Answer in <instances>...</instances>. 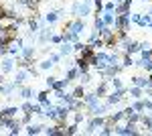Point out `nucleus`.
<instances>
[{"instance_id":"obj_1","label":"nucleus","mask_w":152,"mask_h":136,"mask_svg":"<svg viewBox=\"0 0 152 136\" xmlns=\"http://www.w3.org/2000/svg\"><path fill=\"white\" fill-rule=\"evenodd\" d=\"M107 65H110V53H105V51H95L91 67H95L97 71H102V69H105Z\"/></svg>"},{"instance_id":"obj_2","label":"nucleus","mask_w":152,"mask_h":136,"mask_svg":"<svg viewBox=\"0 0 152 136\" xmlns=\"http://www.w3.org/2000/svg\"><path fill=\"white\" fill-rule=\"evenodd\" d=\"M71 14H75V16H87V14H91V6L89 4H85V2H79V0H73V6H71Z\"/></svg>"},{"instance_id":"obj_3","label":"nucleus","mask_w":152,"mask_h":136,"mask_svg":"<svg viewBox=\"0 0 152 136\" xmlns=\"http://www.w3.org/2000/svg\"><path fill=\"white\" fill-rule=\"evenodd\" d=\"M116 31H128L130 29V12L128 14H116V21L112 24Z\"/></svg>"},{"instance_id":"obj_4","label":"nucleus","mask_w":152,"mask_h":136,"mask_svg":"<svg viewBox=\"0 0 152 136\" xmlns=\"http://www.w3.org/2000/svg\"><path fill=\"white\" fill-rule=\"evenodd\" d=\"M105 124V118L104 116H91V120L87 122V128H85V132L87 134H94L97 128H102V126Z\"/></svg>"},{"instance_id":"obj_5","label":"nucleus","mask_w":152,"mask_h":136,"mask_svg":"<svg viewBox=\"0 0 152 136\" xmlns=\"http://www.w3.org/2000/svg\"><path fill=\"white\" fill-rule=\"evenodd\" d=\"M128 93V90L126 87H118V90H114L110 96H107V104L110 106H116V104H120L122 100H124V96Z\"/></svg>"},{"instance_id":"obj_6","label":"nucleus","mask_w":152,"mask_h":136,"mask_svg":"<svg viewBox=\"0 0 152 136\" xmlns=\"http://www.w3.org/2000/svg\"><path fill=\"white\" fill-rule=\"evenodd\" d=\"M65 29H67V31H71V33H75V35H79V33H83V31H85V23H83V18L75 16L71 23L65 24Z\"/></svg>"},{"instance_id":"obj_7","label":"nucleus","mask_w":152,"mask_h":136,"mask_svg":"<svg viewBox=\"0 0 152 136\" xmlns=\"http://www.w3.org/2000/svg\"><path fill=\"white\" fill-rule=\"evenodd\" d=\"M89 110V116H104L107 110H110V104H95V106H91V108H87Z\"/></svg>"},{"instance_id":"obj_8","label":"nucleus","mask_w":152,"mask_h":136,"mask_svg":"<svg viewBox=\"0 0 152 136\" xmlns=\"http://www.w3.org/2000/svg\"><path fill=\"white\" fill-rule=\"evenodd\" d=\"M12 69H14V57H4V59H0V71L6 75V73H10Z\"/></svg>"},{"instance_id":"obj_9","label":"nucleus","mask_w":152,"mask_h":136,"mask_svg":"<svg viewBox=\"0 0 152 136\" xmlns=\"http://www.w3.org/2000/svg\"><path fill=\"white\" fill-rule=\"evenodd\" d=\"M99 39L104 41V45L107 43V41H114V39H116V33H114V29H112V26H104V29L99 31Z\"/></svg>"},{"instance_id":"obj_10","label":"nucleus","mask_w":152,"mask_h":136,"mask_svg":"<svg viewBox=\"0 0 152 136\" xmlns=\"http://www.w3.org/2000/svg\"><path fill=\"white\" fill-rule=\"evenodd\" d=\"M130 8H132V0H122V2H118L116 4V14H128Z\"/></svg>"},{"instance_id":"obj_11","label":"nucleus","mask_w":152,"mask_h":136,"mask_svg":"<svg viewBox=\"0 0 152 136\" xmlns=\"http://www.w3.org/2000/svg\"><path fill=\"white\" fill-rule=\"evenodd\" d=\"M16 90V85H14V81L10 83H0V96H6V98H12V93Z\"/></svg>"},{"instance_id":"obj_12","label":"nucleus","mask_w":152,"mask_h":136,"mask_svg":"<svg viewBox=\"0 0 152 136\" xmlns=\"http://www.w3.org/2000/svg\"><path fill=\"white\" fill-rule=\"evenodd\" d=\"M69 106L71 112H77V110H83V108H87L85 106V102H83V98H71V102L67 104Z\"/></svg>"},{"instance_id":"obj_13","label":"nucleus","mask_w":152,"mask_h":136,"mask_svg":"<svg viewBox=\"0 0 152 136\" xmlns=\"http://www.w3.org/2000/svg\"><path fill=\"white\" fill-rule=\"evenodd\" d=\"M18 96H20L23 100H31V98H37V91L31 90V87H26V85H18Z\"/></svg>"},{"instance_id":"obj_14","label":"nucleus","mask_w":152,"mask_h":136,"mask_svg":"<svg viewBox=\"0 0 152 136\" xmlns=\"http://www.w3.org/2000/svg\"><path fill=\"white\" fill-rule=\"evenodd\" d=\"M18 112H20L18 106H8V108H2L0 110V116H4V118H16Z\"/></svg>"},{"instance_id":"obj_15","label":"nucleus","mask_w":152,"mask_h":136,"mask_svg":"<svg viewBox=\"0 0 152 136\" xmlns=\"http://www.w3.org/2000/svg\"><path fill=\"white\" fill-rule=\"evenodd\" d=\"M35 55H37V51H35V47H33V45L23 47V49H20V59H28V61H33Z\"/></svg>"},{"instance_id":"obj_16","label":"nucleus","mask_w":152,"mask_h":136,"mask_svg":"<svg viewBox=\"0 0 152 136\" xmlns=\"http://www.w3.org/2000/svg\"><path fill=\"white\" fill-rule=\"evenodd\" d=\"M83 102H85V106L87 108H91V106H95V104H99V98L95 96V91H91V93H83Z\"/></svg>"},{"instance_id":"obj_17","label":"nucleus","mask_w":152,"mask_h":136,"mask_svg":"<svg viewBox=\"0 0 152 136\" xmlns=\"http://www.w3.org/2000/svg\"><path fill=\"white\" fill-rule=\"evenodd\" d=\"M24 132L28 136H37V134H43V124H26Z\"/></svg>"},{"instance_id":"obj_18","label":"nucleus","mask_w":152,"mask_h":136,"mask_svg":"<svg viewBox=\"0 0 152 136\" xmlns=\"http://www.w3.org/2000/svg\"><path fill=\"white\" fill-rule=\"evenodd\" d=\"M28 77H31V73H28L26 69H20V71L16 73V77H14V85H16V87H18V85H23Z\"/></svg>"},{"instance_id":"obj_19","label":"nucleus","mask_w":152,"mask_h":136,"mask_svg":"<svg viewBox=\"0 0 152 136\" xmlns=\"http://www.w3.org/2000/svg\"><path fill=\"white\" fill-rule=\"evenodd\" d=\"M37 102L41 104L43 108L51 106V100H49V90H45V91H39V93H37Z\"/></svg>"},{"instance_id":"obj_20","label":"nucleus","mask_w":152,"mask_h":136,"mask_svg":"<svg viewBox=\"0 0 152 136\" xmlns=\"http://www.w3.org/2000/svg\"><path fill=\"white\" fill-rule=\"evenodd\" d=\"M107 83H110V79H102V83L95 87V96H97V98H104V96H107Z\"/></svg>"},{"instance_id":"obj_21","label":"nucleus","mask_w":152,"mask_h":136,"mask_svg":"<svg viewBox=\"0 0 152 136\" xmlns=\"http://www.w3.org/2000/svg\"><path fill=\"white\" fill-rule=\"evenodd\" d=\"M73 53V43H61L59 45V55L61 57H67Z\"/></svg>"},{"instance_id":"obj_22","label":"nucleus","mask_w":152,"mask_h":136,"mask_svg":"<svg viewBox=\"0 0 152 136\" xmlns=\"http://www.w3.org/2000/svg\"><path fill=\"white\" fill-rule=\"evenodd\" d=\"M140 51H142V47H140L138 41H130L128 47L124 49V53H130V55H132V53H140Z\"/></svg>"},{"instance_id":"obj_23","label":"nucleus","mask_w":152,"mask_h":136,"mask_svg":"<svg viewBox=\"0 0 152 136\" xmlns=\"http://www.w3.org/2000/svg\"><path fill=\"white\" fill-rule=\"evenodd\" d=\"M128 93L134 98V100H140L142 96H144V87H138V85H132V87H128Z\"/></svg>"},{"instance_id":"obj_24","label":"nucleus","mask_w":152,"mask_h":136,"mask_svg":"<svg viewBox=\"0 0 152 136\" xmlns=\"http://www.w3.org/2000/svg\"><path fill=\"white\" fill-rule=\"evenodd\" d=\"M102 21H104V24L105 26H112V24H114V21H116V12H114V14H112V12H102Z\"/></svg>"},{"instance_id":"obj_25","label":"nucleus","mask_w":152,"mask_h":136,"mask_svg":"<svg viewBox=\"0 0 152 136\" xmlns=\"http://www.w3.org/2000/svg\"><path fill=\"white\" fill-rule=\"evenodd\" d=\"M73 65L79 69V71H87V69H89V63H87L83 57H79V55H77V59H75V61H73Z\"/></svg>"},{"instance_id":"obj_26","label":"nucleus","mask_w":152,"mask_h":136,"mask_svg":"<svg viewBox=\"0 0 152 136\" xmlns=\"http://www.w3.org/2000/svg\"><path fill=\"white\" fill-rule=\"evenodd\" d=\"M132 83H134V85H138V87H148V85H150V79L140 77V75H134V77H132Z\"/></svg>"},{"instance_id":"obj_27","label":"nucleus","mask_w":152,"mask_h":136,"mask_svg":"<svg viewBox=\"0 0 152 136\" xmlns=\"http://www.w3.org/2000/svg\"><path fill=\"white\" fill-rule=\"evenodd\" d=\"M126 120H128V122H134V124H138V122L142 120V112H136V110H132V112L126 116Z\"/></svg>"},{"instance_id":"obj_28","label":"nucleus","mask_w":152,"mask_h":136,"mask_svg":"<svg viewBox=\"0 0 152 136\" xmlns=\"http://www.w3.org/2000/svg\"><path fill=\"white\" fill-rule=\"evenodd\" d=\"M122 67H132L134 65V59H132V55L130 53H122V63H120Z\"/></svg>"},{"instance_id":"obj_29","label":"nucleus","mask_w":152,"mask_h":136,"mask_svg":"<svg viewBox=\"0 0 152 136\" xmlns=\"http://www.w3.org/2000/svg\"><path fill=\"white\" fill-rule=\"evenodd\" d=\"M140 124L146 128V132H150V134H152V116H142Z\"/></svg>"},{"instance_id":"obj_30","label":"nucleus","mask_w":152,"mask_h":136,"mask_svg":"<svg viewBox=\"0 0 152 136\" xmlns=\"http://www.w3.org/2000/svg\"><path fill=\"white\" fill-rule=\"evenodd\" d=\"M77 79L81 81V85H87L89 81H91V73L89 71H79V77Z\"/></svg>"},{"instance_id":"obj_31","label":"nucleus","mask_w":152,"mask_h":136,"mask_svg":"<svg viewBox=\"0 0 152 136\" xmlns=\"http://www.w3.org/2000/svg\"><path fill=\"white\" fill-rule=\"evenodd\" d=\"M57 21H59V14L55 10H51V12L45 14V23H47V24H53V23H57Z\"/></svg>"},{"instance_id":"obj_32","label":"nucleus","mask_w":152,"mask_h":136,"mask_svg":"<svg viewBox=\"0 0 152 136\" xmlns=\"http://www.w3.org/2000/svg\"><path fill=\"white\" fill-rule=\"evenodd\" d=\"M65 77H67L69 81L77 79V77H79V69H77V67H69V69H67V75H65Z\"/></svg>"},{"instance_id":"obj_33","label":"nucleus","mask_w":152,"mask_h":136,"mask_svg":"<svg viewBox=\"0 0 152 136\" xmlns=\"http://www.w3.org/2000/svg\"><path fill=\"white\" fill-rule=\"evenodd\" d=\"M150 14H144V12H142L140 14V21H138V26H142V29H146V26H148V24H150Z\"/></svg>"},{"instance_id":"obj_34","label":"nucleus","mask_w":152,"mask_h":136,"mask_svg":"<svg viewBox=\"0 0 152 136\" xmlns=\"http://www.w3.org/2000/svg\"><path fill=\"white\" fill-rule=\"evenodd\" d=\"M53 65H55V63H53V61L47 57V59H43V61L39 63V69H41V71H47V69H51Z\"/></svg>"},{"instance_id":"obj_35","label":"nucleus","mask_w":152,"mask_h":136,"mask_svg":"<svg viewBox=\"0 0 152 136\" xmlns=\"http://www.w3.org/2000/svg\"><path fill=\"white\" fill-rule=\"evenodd\" d=\"M83 93H85V87H83L81 83H79V85H75L73 91H71V96H73V98H83Z\"/></svg>"},{"instance_id":"obj_36","label":"nucleus","mask_w":152,"mask_h":136,"mask_svg":"<svg viewBox=\"0 0 152 136\" xmlns=\"http://www.w3.org/2000/svg\"><path fill=\"white\" fill-rule=\"evenodd\" d=\"M69 83H71V81L67 79V77H65V79H57V81H55V87H53V90H65ZM53 90H51V91H53Z\"/></svg>"},{"instance_id":"obj_37","label":"nucleus","mask_w":152,"mask_h":136,"mask_svg":"<svg viewBox=\"0 0 152 136\" xmlns=\"http://www.w3.org/2000/svg\"><path fill=\"white\" fill-rule=\"evenodd\" d=\"M77 128H79V126H77V124H73V122H71V124H67V126H65V134H67V136H73V134H77V132H79Z\"/></svg>"},{"instance_id":"obj_38","label":"nucleus","mask_w":152,"mask_h":136,"mask_svg":"<svg viewBox=\"0 0 152 136\" xmlns=\"http://www.w3.org/2000/svg\"><path fill=\"white\" fill-rule=\"evenodd\" d=\"M120 59H122V53L114 49V53H110V63H120Z\"/></svg>"},{"instance_id":"obj_39","label":"nucleus","mask_w":152,"mask_h":136,"mask_svg":"<svg viewBox=\"0 0 152 136\" xmlns=\"http://www.w3.org/2000/svg\"><path fill=\"white\" fill-rule=\"evenodd\" d=\"M71 114H73V124L79 126V124L83 122V114H81V110H77V112H71Z\"/></svg>"},{"instance_id":"obj_40","label":"nucleus","mask_w":152,"mask_h":136,"mask_svg":"<svg viewBox=\"0 0 152 136\" xmlns=\"http://www.w3.org/2000/svg\"><path fill=\"white\" fill-rule=\"evenodd\" d=\"M132 108H134L136 112H144V98H140V100H136V102L132 104Z\"/></svg>"},{"instance_id":"obj_41","label":"nucleus","mask_w":152,"mask_h":136,"mask_svg":"<svg viewBox=\"0 0 152 136\" xmlns=\"http://www.w3.org/2000/svg\"><path fill=\"white\" fill-rule=\"evenodd\" d=\"M10 47H16V49L20 51V49L24 47V39H23V37H16V39H14V41L10 43Z\"/></svg>"},{"instance_id":"obj_42","label":"nucleus","mask_w":152,"mask_h":136,"mask_svg":"<svg viewBox=\"0 0 152 136\" xmlns=\"http://www.w3.org/2000/svg\"><path fill=\"white\" fill-rule=\"evenodd\" d=\"M110 83L114 85V90H118V87H124V83H122V79H120L118 75H114V77H110Z\"/></svg>"},{"instance_id":"obj_43","label":"nucleus","mask_w":152,"mask_h":136,"mask_svg":"<svg viewBox=\"0 0 152 136\" xmlns=\"http://www.w3.org/2000/svg\"><path fill=\"white\" fill-rule=\"evenodd\" d=\"M104 26H105V24H104V21H102V14H99V16H95V21H94V29H95V31H102Z\"/></svg>"},{"instance_id":"obj_44","label":"nucleus","mask_w":152,"mask_h":136,"mask_svg":"<svg viewBox=\"0 0 152 136\" xmlns=\"http://www.w3.org/2000/svg\"><path fill=\"white\" fill-rule=\"evenodd\" d=\"M20 69H28L31 65H33V61H28V59H18V63H16Z\"/></svg>"},{"instance_id":"obj_45","label":"nucleus","mask_w":152,"mask_h":136,"mask_svg":"<svg viewBox=\"0 0 152 136\" xmlns=\"http://www.w3.org/2000/svg\"><path fill=\"white\" fill-rule=\"evenodd\" d=\"M55 81H57V77H53V75H49L47 79H45V83H47V90H49V91L55 87Z\"/></svg>"},{"instance_id":"obj_46","label":"nucleus","mask_w":152,"mask_h":136,"mask_svg":"<svg viewBox=\"0 0 152 136\" xmlns=\"http://www.w3.org/2000/svg\"><path fill=\"white\" fill-rule=\"evenodd\" d=\"M43 110H45V108H43L41 104H33V110H31V112L37 114V116H43Z\"/></svg>"},{"instance_id":"obj_47","label":"nucleus","mask_w":152,"mask_h":136,"mask_svg":"<svg viewBox=\"0 0 152 136\" xmlns=\"http://www.w3.org/2000/svg\"><path fill=\"white\" fill-rule=\"evenodd\" d=\"M102 134H104V136L114 134V126H107V124H104V126H102Z\"/></svg>"},{"instance_id":"obj_48","label":"nucleus","mask_w":152,"mask_h":136,"mask_svg":"<svg viewBox=\"0 0 152 136\" xmlns=\"http://www.w3.org/2000/svg\"><path fill=\"white\" fill-rule=\"evenodd\" d=\"M104 10L105 12H114L116 10V2H104Z\"/></svg>"},{"instance_id":"obj_49","label":"nucleus","mask_w":152,"mask_h":136,"mask_svg":"<svg viewBox=\"0 0 152 136\" xmlns=\"http://www.w3.org/2000/svg\"><path fill=\"white\" fill-rule=\"evenodd\" d=\"M31 116H33V114H31V112H24V116H23V118H20V124H23V126L31 124Z\"/></svg>"},{"instance_id":"obj_50","label":"nucleus","mask_w":152,"mask_h":136,"mask_svg":"<svg viewBox=\"0 0 152 136\" xmlns=\"http://www.w3.org/2000/svg\"><path fill=\"white\" fill-rule=\"evenodd\" d=\"M31 110H33V104L26 100V102H24L23 106H20V112H31ZM31 114H33V112H31Z\"/></svg>"},{"instance_id":"obj_51","label":"nucleus","mask_w":152,"mask_h":136,"mask_svg":"<svg viewBox=\"0 0 152 136\" xmlns=\"http://www.w3.org/2000/svg\"><path fill=\"white\" fill-rule=\"evenodd\" d=\"M91 47H94L95 51H97V49H104V41H102V39H99V37H97V39H95L94 43H91Z\"/></svg>"},{"instance_id":"obj_52","label":"nucleus","mask_w":152,"mask_h":136,"mask_svg":"<svg viewBox=\"0 0 152 136\" xmlns=\"http://www.w3.org/2000/svg\"><path fill=\"white\" fill-rule=\"evenodd\" d=\"M49 59H51V61H53V63L57 65V63H59V61H61V59H63V57L59 55V53H51V55H49Z\"/></svg>"},{"instance_id":"obj_53","label":"nucleus","mask_w":152,"mask_h":136,"mask_svg":"<svg viewBox=\"0 0 152 136\" xmlns=\"http://www.w3.org/2000/svg\"><path fill=\"white\" fill-rule=\"evenodd\" d=\"M51 43H53V45H61V43H63V41H61V35H53V37H51Z\"/></svg>"},{"instance_id":"obj_54","label":"nucleus","mask_w":152,"mask_h":136,"mask_svg":"<svg viewBox=\"0 0 152 136\" xmlns=\"http://www.w3.org/2000/svg\"><path fill=\"white\" fill-rule=\"evenodd\" d=\"M8 55V45H0V57Z\"/></svg>"},{"instance_id":"obj_55","label":"nucleus","mask_w":152,"mask_h":136,"mask_svg":"<svg viewBox=\"0 0 152 136\" xmlns=\"http://www.w3.org/2000/svg\"><path fill=\"white\" fill-rule=\"evenodd\" d=\"M26 71H28V73H31L33 77H37V75H39V69H37V67H33V65H31V67L26 69Z\"/></svg>"},{"instance_id":"obj_56","label":"nucleus","mask_w":152,"mask_h":136,"mask_svg":"<svg viewBox=\"0 0 152 136\" xmlns=\"http://www.w3.org/2000/svg\"><path fill=\"white\" fill-rule=\"evenodd\" d=\"M144 110H150L152 112V100H148V98L144 100Z\"/></svg>"},{"instance_id":"obj_57","label":"nucleus","mask_w":152,"mask_h":136,"mask_svg":"<svg viewBox=\"0 0 152 136\" xmlns=\"http://www.w3.org/2000/svg\"><path fill=\"white\" fill-rule=\"evenodd\" d=\"M26 2L28 0H16V4H20V6H26Z\"/></svg>"},{"instance_id":"obj_58","label":"nucleus","mask_w":152,"mask_h":136,"mask_svg":"<svg viewBox=\"0 0 152 136\" xmlns=\"http://www.w3.org/2000/svg\"><path fill=\"white\" fill-rule=\"evenodd\" d=\"M33 2H37V4H39V6H41V4H43V2H45V0H33Z\"/></svg>"},{"instance_id":"obj_59","label":"nucleus","mask_w":152,"mask_h":136,"mask_svg":"<svg viewBox=\"0 0 152 136\" xmlns=\"http://www.w3.org/2000/svg\"><path fill=\"white\" fill-rule=\"evenodd\" d=\"M81 2H85V4H91V2H94V0H81Z\"/></svg>"},{"instance_id":"obj_60","label":"nucleus","mask_w":152,"mask_h":136,"mask_svg":"<svg viewBox=\"0 0 152 136\" xmlns=\"http://www.w3.org/2000/svg\"><path fill=\"white\" fill-rule=\"evenodd\" d=\"M146 29H152V21H150V24H148V26H146Z\"/></svg>"},{"instance_id":"obj_61","label":"nucleus","mask_w":152,"mask_h":136,"mask_svg":"<svg viewBox=\"0 0 152 136\" xmlns=\"http://www.w3.org/2000/svg\"><path fill=\"white\" fill-rule=\"evenodd\" d=\"M148 79H150V83H152V71H150V77H148Z\"/></svg>"},{"instance_id":"obj_62","label":"nucleus","mask_w":152,"mask_h":136,"mask_svg":"<svg viewBox=\"0 0 152 136\" xmlns=\"http://www.w3.org/2000/svg\"><path fill=\"white\" fill-rule=\"evenodd\" d=\"M114 2H116V4H118V2H122V0H114Z\"/></svg>"},{"instance_id":"obj_63","label":"nucleus","mask_w":152,"mask_h":136,"mask_svg":"<svg viewBox=\"0 0 152 136\" xmlns=\"http://www.w3.org/2000/svg\"><path fill=\"white\" fill-rule=\"evenodd\" d=\"M148 14H150V18H152V10H150V12H148Z\"/></svg>"},{"instance_id":"obj_64","label":"nucleus","mask_w":152,"mask_h":136,"mask_svg":"<svg viewBox=\"0 0 152 136\" xmlns=\"http://www.w3.org/2000/svg\"><path fill=\"white\" fill-rule=\"evenodd\" d=\"M140 2H148V0H140Z\"/></svg>"}]
</instances>
